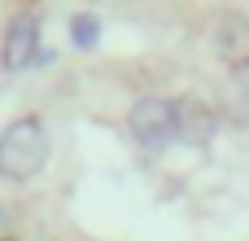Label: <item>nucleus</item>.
<instances>
[{
    "label": "nucleus",
    "instance_id": "0eeeda50",
    "mask_svg": "<svg viewBox=\"0 0 249 241\" xmlns=\"http://www.w3.org/2000/svg\"><path fill=\"white\" fill-rule=\"evenodd\" d=\"M88 4H101V0H88Z\"/></svg>",
    "mask_w": 249,
    "mask_h": 241
},
{
    "label": "nucleus",
    "instance_id": "f03ea898",
    "mask_svg": "<svg viewBox=\"0 0 249 241\" xmlns=\"http://www.w3.org/2000/svg\"><path fill=\"white\" fill-rule=\"evenodd\" d=\"M127 132H131V141L149 158H158L171 141H179V132H175V101H166V97H140L127 110Z\"/></svg>",
    "mask_w": 249,
    "mask_h": 241
},
{
    "label": "nucleus",
    "instance_id": "7ed1b4c3",
    "mask_svg": "<svg viewBox=\"0 0 249 241\" xmlns=\"http://www.w3.org/2000/svg\"><path fill=\"white\" fill-rule=\"evenodd\" d=\"M35 53H39V13H18L4 31V44H0V66L4 70H31L35 66Z\"/></svg>",
    "mask_w": 249,
    "mask_h": 241
},
{
    "label": "nucleus",
    "instance_id": "20e7f679",
    "mask_svg": "<svg viewBox=\"0 0 249 241\" xmlns=\"http://www.w3.org/2000/svg\"><path fill=\"white\" fill-rule=\"evenodd\" d=\"M219 119H223L219 105H210V101H201V97H179V101H175V132H179V141L193 145V149H201V145L214 141Z\"/></svg>",
    "mask_w": 249,
    "mask_h": 241
},
{
    "label": "nucleus",
    "instance_id": "f257e3e1",
    "mask_svg": "<svg viewBox=\"0 0 249 241\" xmlns=\"http://www.w3.org/2000/svg\"><path fill=\"white\" fill-rule=\"evenodd\" d=\"M48 154H53V141H48L44 123L31 119V114L13 119V123L0 132V176L13 180V184L35 180V176L48 167Z\"/></svg>",
    "mask_w": 249,
    "mask_h": 241
},
{
    "label": "nucleus",
    "instance_id": "39448f33",
    "mask_svg": "<svg viewBox=\"0 0 249 241\" xmlns=\"http://www.w3.org/2000/svg\"><path fill=\"white\" fill-rule=\"evenodd\" d=\"M214 53L223 57V66L249 70V13H223L214 22Z\"/></svg>",
    "mask_w": 249,
    "mask_h": 241
},
{
    "label": "nucleus",
    "instance_id": "423d86ee",
    "mask_svg": "<svg viewBox=\"0 0 249 241\" xmlns=\"http://www.w3.org/2000/svg\"><path fill=\"white\" fill-rule=\"evenodd\" d=\"M96 35H101V22H96L92 13H83V18L70 22V40H74V48H92Z\"/></svg>",
    "mask_w": 249,
    "mask_h": 241
}]
</instances>
